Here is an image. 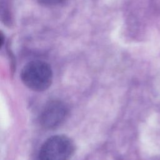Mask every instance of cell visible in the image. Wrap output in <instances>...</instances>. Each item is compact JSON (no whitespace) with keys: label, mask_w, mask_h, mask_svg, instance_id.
Returning <instances> with one entry per match:
<instances>
[{"label":"cell","mask_w":160,"mask_h":160,"mask_svg":"<svg viewBox=\"0 0 160 160\" xmlns=\"http://www.w3.org/2000/svg\"><path fill=\"white\" fill-rule=\"evenodd\" d=\"M21 78L29 89L36 91H43L51 86L52 81V71L51 66L42 61H32L22 68Z\"/></svg>","instance_id":"6da1fadb"},{"label":"cell","mask_w":160,"mask_h":160,"mask_svg":"<svg viewBox=\"0 0 160 160\" xmlns=\"http://www.w3.org/2000/svg\"><path fill=\"white\" fill-rule=\"evenodd\" d=\"M74 145L64 135H54L48 138L41 147L40 160H69L74 153Z\"/></svg>","instance_id":"7a4b0ae2"},{"label":"cell","mask_w":160,"mask_h":160,"mask_svg":"<svg viewBox=\"0 0 160 160\" xmlns=\"http://www.w3.org/2000/svg\"><path fill=\"white\" fill-rule=\"evenodd\" d=\"M68 112V108L64 102L59 100L50 101L41 111L39 121L45 129H54L65 121Z\"/></svg>","instance_id":"3957f363"},{"label":"cell","mask_w":160,"mask_h":160,"mask_svg":"<svg viewBox=\"0 0 160 160\" xmlns=\"http://www.w3.org/2000/svg\"><path fill=\"white\" fill-rule=\"evenodd\" d=\"M64 0H38L40 4L44 6H54L58 4Z\"/></svg>","instance_id":"277c9868"}]
</instances>
